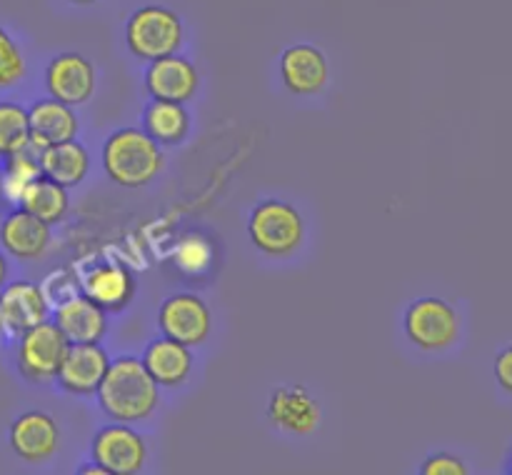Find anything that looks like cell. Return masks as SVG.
I'll return each instance as SVG.
<instances>
[{
  "label": "cell",
  "instance_id": "2e32d148",
  "mask_svg": "<svg viewBox=\"0 0 512 475\" xmlns=\"http://www.w3.org/2000/svg\"><path fill=\"white\" fill-rule=\"evenodd\" d=\"M268 415L280 430L293 435H308L320 425V405L300 385H283L273 393Z\"/></svg>",
  "mask_w": 512,
  "mask_h": 475
},
{
  "label": "cell",
  "instance_id": "603a6c76",
  "mask_svg": "<svg viewBox=\"0 0 512 475\" xmlns=\"http://www.w3.org/2000/svg\"><path fill=\"white\" fill-rule=\"evenodd\" d=\"M145 133L160 145H178L190 130V115L183 103L173 100H153L143 115Z\"/></svg>",
  "mask_w": 512,
  "mask_h": 475
},
{
  "label": "cell",
  "instance_id": "8992f818",
  "mask_svg": "<svg viewBox=\"0 0 512 475\" xmlns=\"http://www.w3.org/2000/svg\"><path fill=\"white\" fill-rule=\"evenodd\" d=\"M405 333L420 350H445L458 340L460 318L443 298H420L405 313Z\"/></svg>",
  "mask_w": 512,
  "mask_h": 475
},
{
  "label": "cell",
  "instance_id": "4dcf8cb0",
  "mask_svg": "<svg viewBox=\"0 0 512 475\" xmlns=\"http://www.w3.org/2000/svg\"><path fill=\"white\" fill-rule=\"evenodd\" d=\"M80 473H83V475H110L108 470H105L103 465H98V463H95V468H80Z\"/></svg>",
  "mask_w": 512,
  "mask_h": 475
},
{
  "label": "cell",
  "instance_id": "f1b7e54d",
  "mask_svg": "<svg viewBox=\"0 0 512 475\" xmlns=\"http://www.w3.org/2000/svg\"><path fill=\"white\" fill-rule=\"evenodd\" d=\"M495 380L505 393L512 395V345H505L498 355H495Z\"/></svg>",
  "mask_w": 512,
  "mask_h": 475
},
{
  "label": "cell",
  "instance_id": "ba28073f",
  "mask_svg": "<svg viewBox=\"0 0 512 475\" xmlns=\"http://www.w3.org/2000/svg\"><path fill=\"white\" fill-rule=\"evenodd\" d=\"M93 460L110 475H135L143 470L148 448L143 435L128 425H108L93 438Z\"/></svg>",
  "mask_w": 512,
  "mask_h": 475
},
{
  "label": "cell",
  "instance_id": "cb8c5ba5",
  "mask_svg": "<svg viewBox=\"0 0 512 475\" xmlns=\"http://www.w3.org/2000/svg\"><path fill=\"white\" fill-rule=\"evenodd\" d=\"M40 173V160L38 150L30 145V148L20 150V153L8 155L5 158L3 170H0V193H3L5 200L18 205L23 190L33 183Z\"/></svg>",
  "mask_w": 512,
  "mask_h": 475
},
{
  "label": "cell",
  "instance_id": "30bf717a",
  "mask_svg": "<svg viewBox=\"0 0 512 475\" xmlns=\"http://www.w3.org/2000/svg\"><path fill=\"white\" fill-rule=\"evenodd\" d=\"M80 288H83V295H88L105 313H120L135 298L138 280L128 265L118 263V260H105L88 270Z\"/></svg>",
  "mask_w": 512,
  "mask_h": 475
},
{
  "label": "cell",
  "instance_id": "d6986e66",
  "mask_svg": "<svg viewBox=\"0 0 512 475\" xmlns=\"http://www.w3.org/2000/svg\"><path fill=\"white\" fill-rule=\"evenodd\" d=\"M0 245L5 253L20 260H33L48 250L50 245V225L35 218L28 210L18 208L3 220L0 225Z\"/></svg>",
  "mask_w": 512,
  "mask_h": 475
},
{
  "label": "cell",
  "instance_id": "ac0fdd59",
  "mask_svg": "<svg viewBox=\"0 0 512 475\" xmlns=\"http://www.w3.org/2000/svg\"><path fill=\"white\" fill-rule=\"evenodd\" d=\"M28 120L30 145H33L35 150L63 143V140H73L80 128L73 105H65L55 98L38 100V103L28 110Z\"/></svg>",
  "mask_w": 512,
  "mask_h": 475
},
{
  "label": "cell",
  "instance_id": "6da1fadb",
  "mask_svg": "<svg viewBox=\"0 0 512 475\" xmlns=\"http://www.w3.org/2000/svg\"><path fill=\"white\" fill-rule=\"evenodd\" d=\"M158 388L160 385L145 370L143 360L125 355V358L110 360L108 373L95 393H98L100 408L115 423H138V420L150 418L158 408Z\"/></svg>",
  "mask_w": 512,
  "mask_h": 475
},
{
  "label": "cell",
  "instance_id": "83f0119b",
  "mask_svg": "<svg viewBox=\"0 0 512 475\" xmlns=\"http://www.w3.org/2000/svg\"><path fill=\"white\" fill-rule=\"evenodd\" d=\"M468 468L460 458L450 453H438L430 455L428 460L423 463V475H465Z\"/></svg>",
  "mask_w": 512,
  "mask_h": 475
},
{
  "label": "cell",
  "instance_id": "8fae6325",
  "mask_svg": "<svg viewBox=\"0 0 512 475\" xmlns=\"http://www.w3.org/2000/svg\"><path fill=\"white\" fill-rule=\"evenodd\" d=\"M108 368L110 355L100 343H70L55 380L68 393L90 395L100 388Z\"/></svg>",
  "mask_w": 512,
  "mask_h": 475
},
{
  "label": "cell",
  "instance_id": "d4e9b609",
  "mask_svg": "<svg viewBox=\"0 0 512 475\" xmlns=\"http://www.w3.org/2000/svg\"><path fill=\"white\" fill-rule=\"evenodd\" d=\"M30 148L28 110L10 100H0V158Z\"/></svg>",
  "mask_w": 512,
  "mask_h": 475
},
{
  "label": "cell",
  "instance_id": "9c48e42d",
  "mask_svg": "<svg viewBox=\"0 0 512 475\" xmlns=\"http://www.w3.org/2000/svg\"><path fill=\"white\" fill-rule=\"evenodd\" d=\"M45 88L65 105L88 103L95 93V65L80 53L55 55L45 70Z\"/></svg>",
  "mask_w": 512,
  "mask_h": 475
},
{
  "label": "cell",
  "instance_id": "7a4b0ae2",
  "mask_svg": "<svg viewBox=\"0 0 512 475\" xmlns=\"http://www.w3.org/2000/svg\"><path fill=\"white\" fill-rule=\"evenodd\" d=\"M165 158L158 140L143 128L115 130L103 145V168L115 185L143 188L163 170Z\"/></svg>",
  "mask_w": 512,
  "mask_h": 475
},
{
  "label": "cell",
  "instance_id": "4316f807",
  "mask_svg": "<svg viewBox=\"0 0 512 475\" xmlns=\"http://www.w3.org/2000/svg\"><path fill=\"white\" fill-rule=\"evenodd\" d=\"M25 75V58L18 43L10 38L5 28H0V88H13Z\"/></svg>",
  "mask_w": 512,
  "mask_h": 475
},
{
  "label": "cell",
  "instance_id": "e0dca14e",
  "mask_svg": "<svg viewBox=\"0 0 512 475\" xmlns=\"http://www.w3.org/2000/svg\"><path fill=\"white\" fill-rule=\"evenodd\" d=\"M55 325L70 343H100L108 330V315L88 295L75 293L55 305Z\"/></svg>",
  "mask_w": 512,
  "mask_h": 475
},
{
  "label": "cell",
  "instance_id": "484cf974",
  "mask_svg": "<svg viewBox=\"0 0 512 475\" xmlns=\"http://www.w3.org/2000/svg\"><path fill=\"white\" fill-rule=\"evenodd\" d=\"M173 258L183 273L203 275L210 268V263H213V245H210V240L205 235L188 233L175 245Z\"/></svg>",
  "mask_w": 512,
  "mask_h": 475
},
{
  "label": "cell",
  "instance_id": "5bb4252c",
  "mask_svg": "<svg viewBox=\"0 0 512 475\" xmlns=\"http://www.w3.org/2000/svg\"><path fill=\"white\" fill-rule=\"evenodd\" d=\"M145 88L153 95V100L188 103L198 90V70L178 53L150 60V68L145 73Z\"/></svg>",
  "mask_w": 512,
  "mask_h": 475
},
{
  "label": "cell",
  "instance_id": "4fadbf2b",
  "mask_svg": "<svg viewBox=\"0 0 512 475\" xmlns=\"http://www.w3.org/2000/svg\"><path fill=\"white\" fill-rule=\"evenodd\" d=\"M48 310L50 303L43 288L30 280H15L0 288V315H3L5 330L10 333L20 335L23 330L48 320Z\"/></svg>",
  "mask_w": 512,
  "mask_h": 475
},
{
  "label": "cell",
  "instance_id": "f546056e",
  "mask_svg": "<svg viewBox=\"0 0 512 475\" xmlns=\"http://www.w3.org/2000/svg\"><path fill=\"white\" fill-rule=\"evenodd\" d=\"M5 280H8V260H5V255L0 253V288L5 285Z\"/></svg>",
  "mask_w": 512,
  "mask_h": 475
},
{
  "label": "cell",
  "instance_id": "ffe728a7",
  "mask_svg": "<svg viewBox=\"0 0 512 475\" xmlns=\"http://www.w3.org/2000/svg\"><path fill=\"white\" fill-rule=\"evenodd\" d=\"M143 365L160 388H180L193 370V353L188 345L163 335L145 348Z\"/></svg>",
  "mask_w": 512,
  "mask_h": 475
},
{
  "label": "cell",
  "instance_id": "1f68e13d",
  "mask_svg": "<svg viewBox=\"0 0 512 475\" xmlns=\"http://www.w3.org/2000/svg\"><path fill=\"white\" fill-rule=\"evenodd\" d=\"M70 3H75V5H90V3H95V0H70Z\"/></svg>",
  "mask_w": 512,
  "mask_h": 475
},
{
  "label": "cell",
  "instance_id": "d6a6232c",
  "mask_svg": "<svg viewBox=\"0 0 512 475\" xmlns=\"http://www.w3.org/2000/svg\"><path fill=\"white\" fill-rule=\"evenodd\" d=\"M5 330V325H3V315H0V333H3Z\"/></svg>",
  "mask_w": 512,
  "mask_h": 475
},
{
  "label": "cell",
  "instance_id": "7402d4cb",
  "mask_svg": "<svg viewBox=\"0 0 512 475\" xmlns=\"http://www.w3.org/2000/svg\"><path fill=\"white\" fill-rule=\"evenodd\" d=\"M18 205L28 213H33L35 218H40L43 223L55 225L65 218L70 208V198H68V188H63L55 180L45 178V175H38L28 188L23 190L20 195Z\"/></svg>",
  "mask_w": 512,
  "mask_h": 475
},
{
  "label": "cell",
  "instance_id": "9a60e30c",
  "mask_svg": "<svg viewBox=\"0 0 512 475\" xmlns=\"http://www.w3.org/2000/svg\"><path fill=\"white\" fill-rule=\"evenodd\" d=\"M280 75L290 93L315 95L328 83V58L315 45H290L280 55Z\"/></svg>",
  "mask_w": 512,
  "mask_h": 475
},
{
  "label": "cell",
  "instance_id": "5b68a950",
  "mask_svg": "<svg viewBox=\"0 0 512 475\" xmlns=\"http://www.w3.org/2000/svg\"><path fill=\"white\" fill-rule=\"evenodd\" d=\"M70 340L50 320L23 330L18 340V370L33 383H50L58 378Z\"/></svg>",
  "mask_w": 512,
  "mask_h": 475
},
{
  "label": "cell",
  "instance_id": "7c38bea8",
  "mask_svg": "<svg viewBox=\"0 0 512 475\" xmlns=\"http://www.w3.org/2000/svg\"><path fill=\"white\" fill-rule=\"evenodd\" d=\"M10 445L25 463H43L60 448V428L43 410H28L10 425Z\"/></svg>",
  "mask_w": 512,
  "mask_h": 475
},
{
  "label": "cell",
  "instance_id": "3957f363",
  "mask_svg": "<svg viewBox=\"0 0 512 475\" xmlns=\"http://www.w3.org/2000/svg\"><path fill=\"white\" fill-rule=\"evenodd\" d=\"M125 40H128L130 53L138 58H165V55L178 53V48L183 45V23L170 8L143 5L128 18Z\"/></svg>",
  "mask_w": 512,
  "mask_h": 475
},
{
  "label": "cell",
  "instance_id": "52a82bcc",
  "mask_svg": "<svg viewBox=\"0 0 512 475\" xmlns=\"http://www.w3.org/2000/svg\"><path fill=\"white\" fill-rule=\"evenodd\" d=\"M158 325L165 338H173L188 348H195V345L208 340L213 320H210V310L203 298L193 293H178L170 295L160 305Z\"/></svg>",
  "mask_w": 512,
  "mask_h": 475
},
{
  "label": "cell",
  "instance_id": "44dd1931",
  "mask_svg": "<svg viewBox=\"0 0 512 475\" xmlns=\"http://www.w3.org/2000/svg\"><path fill=\"white\" fill-rule=\"evenodd\" d=\"M38 160L40 173H43L45 178L60 183L63 188H75V185H80L90 170L88 150H85V145H80L75 138L38 150Z\"/></svg>",
  "mask_w": 512,
  "mask_h": 475
},
{
  "label": "cell",
  "instance_id": "277c9868",
  "mask_svg": "<svg viewBox=\"0 0 512 475\" xmlns=\"http://www.w3.org/2000/svg\"><path fill=\"white\" fill-rule=\"evenodd\" d=\"M248 233L255 248L275 255V258H283L300 248L305 225L293 205L283 203V200H265L250 215Z\"/></svg>",
  "mask_w": 512,
  "mask_h": 475
}]
</instances>
